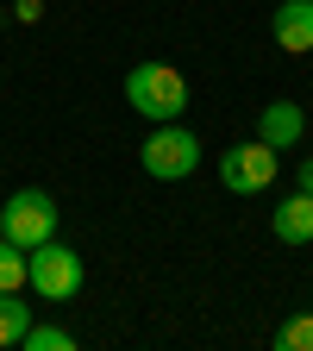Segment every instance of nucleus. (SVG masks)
<instances>
[{
    "instance_id": "6e6552de",
    "label": "nucleus",
    "mask_w": 313,
    "mask_h": 351,
    "mask_svg": "<svg viewBox=\"0 0 313 351\" xmlns=\"http://www.w3.org/2000/svg\"><path fill=\"white\" fill-rule=\"evenodd\" d=\"M270 226H276L282 245H307V239H313V195L295 189L288 201H276V219H270Z\"/></svg>"
},
{
    "instance_id": "f03ea898",
    "label": "nucleus",
    "mask_w": 313,
    "mask_h": 351,
    "mask_svg": "<svg viewBox=\"0 0 313 351\" xmlns=\"http://www.w3.org/2000/svg\"><path fill=\"white\" fill-rule=\"evenodd\" d=\"M0 239H13L19 251L44 245V239H57V201L44 195V189H19L7 195V207H0Z\"/></svg>"
},
{
    "instance_id": "423d86ee",
    "label": "nucleus",
    "mask_w": 313,
    "mask_h": 351,
    "mask_svg": "<svg viewBox=\"0 0 313 351\" xmlns=\"http://www.w3.org/2000/svg\"><path fill=\"white\" fill-rule=\"evenodd\" d=\"M301 132H307V113L295 107V101H270L257 113V138L270 145V151H288V145H301Z\"/></svg>"
},
{
    "instance_id": "20e7f679",
    "label": "nucleus",
    "mask_w": 313,
    "mask_h": 351,
    "mask_svg": "<svg viewBox=\"0 0 313 351\" xmlns=\"http://www.w3.org/2000/svg\"><path fill=\"white\" fill-rule=\"evenodd\" d=\"M25 282H32L44 301H69V295L82 289V257H75L69 245H57V239H44V245L25 251Z\"/></svg>"
},
{
    "instance_id": "ddd939ff",
    "label": "nucleus",
    "mask_w": 313,
    "mask_h": 351,
    "mask_svg": "<svg viewBox=\"0 0 313 351\" xmlns=\"http://www.w3.org/2000/svg\"><path fill=\"white\" fill-rule=\"evenodd\" d=\"M13 13H19V19H38V13H44V0H19Z\"/></svg>"
},
{
    "instance_id": "9b49d317",
    "label": "nucleus",
    "mask_w": 313,
    "mask_h": 351,
    "mask_svg": "<svg viewBox=\"0 0 313 351\" xmlns=\"http://www.w3.org/2000/svg\"><path fill=\"white\" fill-rule=\"evenodd\" d=\"M19 345L25 351H75V332H63V326H25Z\"/></svg>"
},
{
    "instance_id": "f257e3e1",
    "label": "nucleus",
    "mask_w": 313,
    "mask_h": 351,
    "mask_svg": "<svg viewBox=\"0 0 313 351\" xmlns=\"http://www.w3.org/2000/svg\"><path fill=\"white\" fill-rule=\"evenodd\" d=\"M125 107H132V113H145L151 125L182 119V113H188V82L175 75L169 63H138V69L125 75Z\"/></svg>"
},
{
    "instance_id": "39448f33",
    "label": "nucleus",
    "mask_w": 313,
    "mask_h": 351,
    "mask_svg": "<svg viewBox=\"0 0 313 351\" xmlns=\"http://www.w3.org/2000/svg\"><path fill=\"white\" fill-rule=\"evenodd\" d=\"M276 163H282V157L263 145V138H257V145H232L226 157H219V182H226L232 195H257V189L276 182Z\"/></svg>"
},
{
    "instance_id": "1a4fd4ad",
    "label": "nucleus",
    "mask_w": 313,
    "mask_h": 351,
    "mask_svg": "<svg viewBox=\"0 0 313 351\" xmlns=\"http://www.w3.org/2000/svg\"><path fill=\"white\" fill-rule=\"evenodd\" d=\"M25 326H32V307L19 301V289H13V295H0V351L19 345V339H25Z\"/></svg>"
},
{
    "instance_id": "7ed1b4c3",
    "label": "nucleus",
    "mask_w": 313,
    "mask_h": 351,
    "mask_svg": "<svg viewBox=\"0 0 313 351\" xmlns=\"http://www.w3.org/2000/svg\"><path fill=\"white\" fill-rule=\"evenodd\" d=\"M138 163L157 176V182H182V176H195V163H201V138L188 125H175V119H163L151 138H145V151H138Z\"/></svg>"
},
{
    "instance_id": "0eeeda50",
    "label": "nucleus",
    "mask_w": 313,
    "mask_h": 351,
    "mask_svg": "<svg viewBox=\"0 0 313 351\" xmlns=\"http://www.w3.org/2000/svg\"><path fill=\"white\" fill-rule=\"evenodd\" d=\"M270 32H276V44H282L288 57L313 51V0H288V7H276Z\"/></svg>"
},
{
    "instance_id": "9d476101",
    "label": "nucleus",
    "mask_w": 313,
    "mask_h": 351,
    "mask_svg": "<svg viewBox=\"0 0 313 351\" xmlns=\"http://www.w3.org/2000/svg\"><path fill=\"white\" fill-rule=\"evenodd\" d=\"M13 289H25V251L13 239H0V295H13Z\"/></svg>"
},
{
    "instance_id": "4468645a",
    "label": "nucleus",
    "mask_w": 313,
    "mask_h": 351,
    "mask_svg": "<svg viewBox=\"0 0 313 351\" xmlns=\"http://www.w3.org/2000/svg\"><path fill=\"white\" fill-rule=\"evenodd\" d=\"M301 189H307V195H313V157H307V163H301Z\"/></svg>"
},
{
    "instance_id": "f8f14e48",
    "label": "nucleus",
    "mask_w": 313,
    "mask_h": 351,
    "mask_svg": "<svg viewBox=\"0 0 313 351\" xmlns=\"http://www.w3.org/2000/svg\"><path fill=\"white\" fill-rule=\"evenodd\" d=\"M276 345H282V351H313V314H301V320H288V326L276 332Z\"/></svg>"
}]
</instances>
